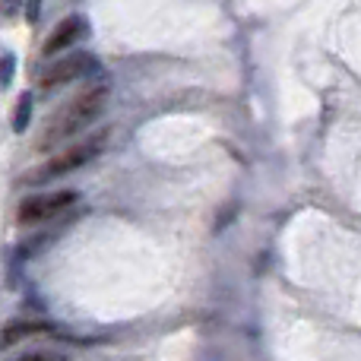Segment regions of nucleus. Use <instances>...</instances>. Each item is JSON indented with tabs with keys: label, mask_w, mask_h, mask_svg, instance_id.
Masks as SVG:
<instances>
[{
	"label": "nucleus",
	"mask_w": 361,
	"mask_h": 361,
	"mask_svg": "<svg viewBox=\"0 0 361 361\" xmlns=\"http://www.w3.org/2000/svg\"><path fill=\"white\" fill-rule=\"evenodd\" d=\"M86 32H89L86 19H82V16H67V19H63V23L48 35V42H44L42 51H44L48 57H54V54H61V51H67L70 44H76L80 38H86Z\"/></svg>",
	"instance_id": "nucleus-5"
},
{
	"label": "nucleus",
	"mask_w": 361,
	"mask_h": 361,
	"mask_svg": "<svg viewBox=\"0 0 361 361\" xmlns=\"http://www.w3.org/2000/svg\"><path fill=\"white\" fill-rule=\"evenodd\" d=\"M32 124V92H23L16 102V111H13V130L25 133Z\"/></svg>",
	"instance_id": "nucleus-7"
},
{
	"label": "nucleus",
	"mask_w": 361,
	"mask_h": 361,
	"mask_svg": "<svg viewBox=\"0 0 361 361\" xmlns=\"http://www.w3.org/2000/svg\"><path fill=\"white\" fill-rule=\"evenodd\" d=\"M80 193L76 190H57V193H38V197H25L16 209V222L19 225H42L57 219L61 212H67L76 203Z\"/></svg>",
	"instance_id": "nucleus-3"
},
{
	"label": "nucleus",
	"mask_w": 361,
	"mask_h": 361,
	"mask_svg": "<svg viewBox=\"0 0 361 361\" xmlns=\"http://www.w3.org/2000/svg\"><path fill=\"white\" fill-rule=\"evenodd\" d=\"M16 361H54L48 355V352H32V355H23V358H16Z\"/></svg>",
	"instance_id": "nucleus-11"
},
{
	"label": "nucleus",
	"mask_w": 361,
	"mask_h": 361,
	"mask_svg": "<svg viewBox=\"0 0 361 361\" xmlns=\"http://www.w3.org/2000/svg\"><path fill=\"white\" fill-rule=\"evenodd\" d=\"M51 326L48 324H38V320H13L0 330V349H10V345L23 343L29 336H38V333H48Z\"/></svg>",
	"instance_id": "nucleus-6"
},
{
	"label": "nucleus",
	"mask_w": 361,
	"mask_h": 361,
	"mask_svg": "<svg viewBox=\"0 0 361 361\" xmlns=\"http://www.w3.org/2000/svg\"><path fill=\"white\" fill-rule=\"evenodd\" d=\"M13 73H16V54H4L0 57V86H10Z\"/></svg>",
	"instance_id": "nucleus-8"
},
{
	"label": "nucleus",
	"mask_w": 361,
	"mask_h": 361,
	"mask_svg": "<svg viewBox=\"0 0 361 361\" xmlns=\"http://www.w3.org/2000/svg\"><path fill=\"white\" fill-rule=\"evenodd\" d=\"M105 140H108V133L102 130V133H92L89 140H80V143H73V146H63V149L57 152V156H51L42 169L32 171V175L25 178V184H44V180H54L61 175H70V171L82 169V165H89L102 152Z\"/></svg>",
	"instance_id": "nucleus-2"
},
{
	"label": "nucleus",
	"mask_w": 361,
	"mask_h": 361,
	"mask_svg": "<svg viewBox=\"0 0 361 361\" xmlns=\"http://www.w3.org/2000/svg\"><path fill=\"white\" fill-rule=\"evenodd\" d=\"M38 16H42V0H25V19L38 23Z\"/></svg>",
	"instance_id": "nucleus-9"
},
{
	"label": "nucleus",
	"mask_w": 361,
	"mask_h": 361,
	"mask_svg": "<svg viewBox=\"0 0 361 361\" xmlns=\"http://www.w3.org/2000/svg\"><path fill=\"white\" fill-rule=\"evenodd\" d=\"M99 70V57L89 54V51H76V54H67L61 61H54L51 67H44L38 73V86L42 89H57L67 86V82L80 80V76H89Z\"/></svg>",
	"instance_id": "nucleus-4"
},
{
	"label": "nucleus",
	"mask_w": 361,
	"mask_h": 361,
	"mask_svg": "<svg viewBox=\"0 0 361 361\" xmlns=\"http://www.w3.org/2000/svg\"><path fill=\"white\" fill-rule=\"evenodd\" d=\"M16 10H19V0H0V13L4 16H16Z\"/></svg>",
	"instance_id": "nucleus-10"
},
{
	"label": "nucleus",
	"mask_w": 361,
	"mask_h": 361,
	"mask_svg": "<svg viewBox=\"0 0 361 361\" xmlns=\"http://www.w3.org/2000/svg\"><path fill=\"white\" fill-rule=\"evenodd\" d=\"M108 105V86H92V89H82L80 95L67 102L61 111H54L48 118V124L42 127L35 140V149L38 152H54L57 146H63L67 140H73L76 133H82L92 121H99V114L105 111Z\"/></svg>",
	"instance_id": "nucleus-1"
}]
</instances>
